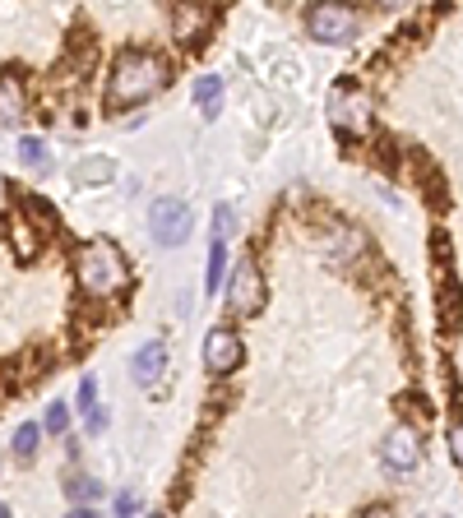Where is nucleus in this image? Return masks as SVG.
I'll use <instances>...</instances> for the list:
<instances>
[{
  "label": "nucleus",
  "instance_id": "nucleus-1",
  "mask_svg": "<svg viewBox=\"0 0 463 518\" xmlns=\"http://www.w3.org/2000/svg\"><path fill=\"white\" fill-rule=\"evenodd\" d=\"M172 79L167 61L153 56V51H125L112 65V84H107V106L125 112V106H140L153 93H162V84Z\"/></svg>",
  "mask_w": 463,
  "mask_h": 518
},
{
  "label": "nucleus",
  "instance_id": "nucleus-2",
  "mask_svg": "<svg viewBox=\"0 0 463 518\" xmlns=\"http://www.w3.org/2000/svg\"><path fill=\"white\" fill-rule=\"evenodd\" d=\"M306 33L324 47H352L362 38V14L343 0H320L306 10Z\"/></svg>",
  "mask_w": 463,
  "mask_h": 518
},
{
  "label": "nucleus",
  "instance_id": "nucleus-3",
  "mask_svg": "<svg viewBox=\"0 0 463 518\" xmlns=\"http://www.w3.org/2000/svg\"><path fill=\"white\" fill-rule=\"evenodd\" d=\"M74 274H79V287L84 292H112L125 278V264L107 241H89V245H79V255H74Z\"/></svg>",
  "mask_w": 463,
  "mask_h": 518
},
{
  "label": "nucleus",
  "instance_id": "nucleus-4",
  "mask_svg": "<svg viewBox=\"0 0 463 518\" xmlns=\"http://www.w3.org/2000/svg\"><path fill=\"white\" fill-rule=\"evenodd\" d=\"M190 232H195V213H190L185 200L158 195V200L149 204V236L162 245V251H176V245H185Z\"/></svg>",
  "mask_w": 463,
  "mask_h": 518
},
{
  "label": "nucleus",
  "instance_id": "nucleus-5",
  "mask_svg": "<svg viewBox=\"0 0 463 518\" xmlns=\"http://www.w3.org/2000/svg\"><path fill=\"white\" fill-rule=\"evenodd\" d=\"M380 463H385L390 472H417L422 463V440L413 426H394L385 435V445H380Z\"/></svg>",
  "mask_w": 463,
  "mask_h": 518
},
{
  "label": "nucleus",
  "instance_id": "nucleus-6",
  "mask_svg": "<svg viewBox=\"0 0 463 518\" xmlns=\"http://www.w3.org/2000/svg\"><path fill=\"white\" fill-rule=\"evenodd\" d=\"M227 306H232L236 315H255V310L264 306V278H260V268H255L251 259H241V264H236Z\"/></svg>",
  "mask_w": 463,
  "mask_h": 518
},
{
  "label": "nucleus",
  "instance_id": "nucleus-7",
  "mask_svg": "<svg viewBox=\"0 0 463 518\" xmlns=\"http://www.w3.org/2000/svg\"><path fill=\"white\" fill-rule=\"evenodd\" d=\"M167 361H172V352H167V343H162V338L144 343V347L130 357V375H134V385H140V389H158V379L167 375Z\"/></svg>",
  "mask_w": 463,
  "mask_h": 518
},
{
  "label": "nucleus",
  "instance_id": "nucleus-8",
  "mask_svg": "<svg viewBox=\"0 0 463 518\" xmlns=\"http://www.w3.org/2000/svg\"><path fill=\"white\" fill-rule=\"evenodd\" d=\"M204 366H209L213 375H227V370L241 366V338H236L232 329H223V324L204 334Z\"/></svg>",
  "mask_w": 463,
  "mask_h": 518
},
{
  "label": "nucleus",
  "instance_id": "nucleus-9",
  "mask_svg": "<svg viewBox=\"0 0 463 518\" xmlns=\"http://www.w3.org/2000/svg\"><path fill=\"white\" fill-rule=\"evenodd\" d=\"M330 116H334V125H352L357 130L362 121H366V98L357 93V89H347V84H339L334 89V98H330Z\"/></svg>",
  "mask_w": 463,
  "mask_h": 518
},
{
  "label": "nucleus",
  "instance_id": "nucleus-10",
  "mask_svg": "<svg viewBox=\"0 0 463 518\" xmlns=\"http://www.w3.org/2000/svg\"><path fill=\"white\" fill-rule=\"evenodd\" d=\"M195 102H200V116L204 121H218V112H223V79L204 74L200 84H195Z\"/></svg>",
  "mask_w": 463,
  "mask_h": 518
},
{
  "label": "nucleus",
  "instance_id": "nucleus-11",
  "mask_svg": "<svg viewBox=\"0 0 463 518\" xmlns=\"http://www.w3.org/2000/svg\"><path fill=\"white\" fill-rule=\"evenodd\" d=\"M112 176H116V162H112V157H84V162L74 167V181H79V185H107Z\"/></svg>",
  "mask_w": 463,
  "mask_h": 518
},
{
  "label": "nucleus",
  "instance_id": "nucleus-12",
  "mask_svg": "<svg viewBox=\"0 0 463 518\" xmlns=\"http://www.w3.org/2000/svg\"><path fill=\"white\" fill-rule=\"evenodd\" d=\"M19 116H23V93H19L14 79H0V125L14 130Z\"/></svg>",
  "mask_w": 463,
  "mask_h": 518
},
{
  "label": "nucleus",
  "instance_id": "nucleus-13",
  "mask_svg": "<svg viewBox=\"0 0 463 518\" xmlns=\"http://www.w3.org/2000/svg\"><path fill=\"white\" fill-rule=\"evenodd\" d=\"M223 274H227V241L213 236L209 245V274H204V292H218L223 287Z\"/></svg>",
  "mask_w": 463,
  "mask_h": 518
},
{
  "label": "nucleus",
  "instance_id": "nucleus-14",
  "mask_svg": "<svg viewBox=\"0 0 463 518\" xmlns=\"http://www.w3.org/2000/svg\"><path fill=\"white\" fill-rule=\"evenodd\" d=\"M79 412L89 417V426H102V412H98V375H84L79 379Z\"/></svg>",
  "mask_w": 463,
  "mask_h": 518
},
{
  "label": "nucleus",
  "instance_id": "nucleus-15",
  "mask_svg": "<svg viewBox=\"0 0 463 518\" xmlns=\"http://www.w3.org/2000/svg\"><path fill=\"white\" fill-rule=\"evenodd\" d=\"M38 445H42V426H38V421H23V426L14 430V454H19V458H33Z\"/></svg>",
  "mask_w": 463,
  "mask_h": 518
},
{
  "label": "nucleus",
  "instance_id": "nucleus-16",
  "mask_svg": "<svg viewBox=\"0 0 463 518\" xmlns=\"http://www.w3.org/2000/svg\"><path fill=\"white\" fill-rule=\"evenodd\" d=\"M65 496H70L74 505H89V500L102 496V486H98V477H70V481H65Z\"/></svg>",
  "mask_w": 463,
  "mask_h": 518
},
{
  "label": "nucleus",
  "instance_id": "nucleus-17",
  "mask_svg": "<svg viewBox=\"0 0 463 518\" xmlns=\"http://www.w3.org/2000/svg\"><path fill=\"white\" fill-rule=\"evenodd\" d=\"M232 232H236V208H232V204H218V208H213V236L232 241Z\"/></svg>",
  "mask_w": 463,
  "mask_h": 518
},
{
  "label": "nucleus",
  "instance_id": "nucleus-18",
  "mask_svg": "<svg viewBox=\"0 0 463 518\" xmlns=\"http://www.w3.org/2000/svg\"><path fill=\"white\" fill-rule=\"evenodd\" d=\"M42 426H47L51 435H65V426H70V407H65V403L56 398V403L47 407V421H42Z\"/></svg>",
  "mask_w": 463,
  "mask_h": 518
},
{
  "label": "nucleus",
  "instance_id": "nucleus-19",
  "mask_svg": "<svg viewBox=\"0 0 463 518\" xmlns=\"http://www.w3.org/2000/svg\"><path fill=\"white\" fill-rule=\"evenodd\" d=\"M19 157L29 162V167H42L47 153H42V140H19Z\"/></svg>",
  "mask_w": 463,
  "mask_h": 518
},
{
  "label": "nucleus",
  "instance_id": "nucleus-20",
  "mask_svg": "<svg viewBox=\"0 0 463 518\" xmlns=\"http://www.w3.org/2000/svg\"><path fill=\"white\" fill-rule=\"evenodd\" d=\"M116 514H134V509H140V496H130V490H116Z\"/></svg>",
  "mask_w": 463,
  "mask_h": 518
},
{
  "label": "nucleus",
  "instance_id": "nucleus-21",
  "mask_svg": "<svg viewBox=\"0 0 463 518\" xmlns=\"http://www.w3.org/2000/svg\"><path fill=\"white\" fill-rule=\"evenodd\" d=\"M454 458L463 463V430H454Z\"/></svg>",
  "mask_w": 463,
  "mask_h": 518
},
{
  "label": "nucleus",
  "instance_id": "nucleus-22",
  "mask_svg": "<svg viewBox=\"0 0 463 518\" xmlns=\"http://www.w3.org/2000/svg\"><path fill=\"white\" fill-rule=\"evenodd\" d=\"M375 5H403V0H375Z\"/></svg>",
  "mask_w": 463,
  "mask_h": 518
},
{
  "label": "nucleus",
  "instance_id": "nucleus-23",
  "mask_svg": "<svg viewBox=\"0 0 463 518\" xmlns=\"http://www.w3.org/2000/svg\"><path fill=\"white\" fill-rule=\"evenodd\" d=\"M0 195H5V181H0Z\"/></svg>",
  "mask_w": 463,
  "mask_h": 518
},
{
  "label": "nucleus",
  "instance_id": "nucleus-24",
  "mask_svg": "<svg viewBox=\"0 0 463 518\" xmlns=\"http://www.w3.org/2000/svg\"><path fill=\"white\" fill-rule=\"evenodd\" d=\"M0 514H10V509H5V505H0Z\"/></svg>",
  "mask_w": 463,
  "mask_h": 518
}]
</instances>
